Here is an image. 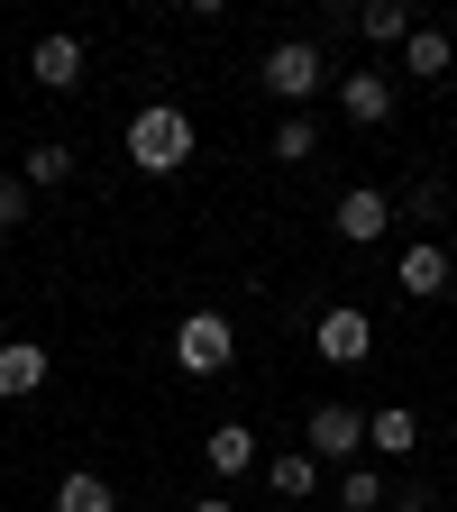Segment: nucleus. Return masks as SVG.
<instances>
[{
    "label": "nucleus",
    "mask_w": 457,
    "mask_h": 512,
    "mask_svg": "<svg viewBox=\"0 0 457 512\" xmlns=\"http://www.w3.org/2000/svg\"><path fill=\"white\" fill-rule=\"evenodd\" d=\"M19 183H28V192L74 183V147H28V156H19Z\"/></svg>",
    "instance_id": "17"
},
{
    "label": "nucleus",
    "mask_w": 457,
    "mask_h": 512,
    "mask_svg": "<svg viewBox=\"0 0 457 512\" xmlns=\"http://www.w3.org/2000/svg\"><path fill=\"white\" fill-rule=\"evenodd\" d=\"M0 147H10V138H0Z\"/></svg>",
    "instance_id": "23"
},
{
    "label": "nucleus",
    "mask_w": 457,
    "mask_h": 512,
    "mask_svg": "<svg viewBox=\"0 0 457 512\" xmlns=\"http://www.w3.org/2000/svg\"><path fill=\"white\" fill-rule=\"evenodd\" d=\"M366 448H375V458H412V448H421V421L403 403H384V412H366Z\"/></svg>",
    "instance_id": "12"
},
{
    "label": "nucleus",
    "mask_w": 457,
    "mask_h": 512,
    "mask_svg": "<svg viewBox=\"0 0 457 512\" xmlns=\"http://www.w3.org/2000/svg\"><path fill=\"white\" fill-rule=\"evenodd\" d=\"M412 28H421L412 0H366V10H357V37L366 46H412Z\"/></svg>",
    "instance_id": "11"
},
{
    "label": "nucleus",
    "mask_w": 457,
    "mask_h": 512,
    "mask_svg": "<svg viewBox=\"0 0 457 512\" xmlns=\"http://www.w3.org/2000/svg\"><path fill=\"white\" fill-rule=\"evenodd\" d=\"M339 503L348 512H384V467H348L339 476Z\"/></svg>",
    "instance_id": "19"
},
{
    "label": "nucleus",
    "mask_w": 457,
    "mask_h": 512,
    "mask_svg": "<svg viewBox=\"0 0 457 512\" xmlns=\"http://www.w3.org/2000/svg\"><path fill=\"white\" fill-rule=\"evenodd\" d=\"M128 165H138V174H183L192 165V119L174 110V101H147L138 119H128Z\"/></svg>",
    "instance_id": "1"
},
{
    "label": "nucleus",
    "mask_w": 457,
    "mask_h": 512,
    "mask_svg": "<svg viewBox=\"0 0 457 512\" xmlns=\"http://www.w3.org/2000/svg\"><path fill=\"white\" fill-rule=\"evenodd\" d=\"M55 512H119V494H110V485H101L92 467H74V476L55 485Z\"/></svg>",
    "instance_id": "18"
},
{
    "label": "nucleus",
    "mask_w": 457,
    "mask_h": 512,
    "mask_svg": "<svg viewBox=\"0 0 457 512\" xmlns=\"http://www.w3.org/2000/svg\"><path fill=\"white\" fill-rule=\"evenodd\" d=\"M202 458H211V476H247V467H256V430H247V421H220V430L202 439Z\"/></svg>",
    "instance_id": "13"
},
{
    "label": "nucleus",
    "mask_w": 457,
    "mask_h": 512,
    "mask_svg": "<svg viewBox=\"0 0 457 512\" xmlns=\"http://www.w3.org/2000/svg\"><path fill=\"white\" fill-rule=\"evenodd\" d=\"M256 83H266L284 110H302L320 83H330V55H320L311 37H275V46H266V64H256Z\"/></svg>",
    "instance_id": "3"
},
{
    "label": "nucleus",
    "mask_w": 457,
    "mask_h": 512,
    "mask_svg": "<svg viewBox=\"0 0 457 512\" xmlns=\"http://www.w3.org/2000/svg\"><path fill=\"white\" fill-rule=\"evenodd\" d=\"M266 156H275V165H311V156H320V128H311L302 110H284L275 138H266Z\"/></svg>",
    "instance_id": "16"
},
{
    "label": "nucleus",
    "mask_w": 457,
    "mask_h": 512,
    "mask_svg": "<svg viewBox=\"0 0 457 512\" xmlns=\"http://www.w3.org/2000/svg\"><path fill=\"white\" fill-rule=\"evenodd\" d=\"M394 284H403L412 302H439V293L457 284V256H448L439 238H412V247H403V266H394Z\"/></svg>",
    "instance_id": "6"
},
{
    "label": "nucleus",
    "mask_w": 457,
    "mask_h": 512,
    "mask_svg": "<svg viewBox=\"0 0 457 512\" xmlns=\"http://www.w3.org/2000/svg\"><path fill=\"white\" fill-rule=\"evenodd\" d=\"M46 366H55V357H46L37 339H10V348H0V403H28L37 384H46Z\"/></svg>",
    "instance_id": "9"
},
{
    "label": "nucleus",
    "mask_w": 457,
    "mask_h": 512,
    "mask_svg": "<svg viewBox=\"0 0 457 512\" xmlns=\"http://www.w3.org/2000/svg\"><path fill=\"white\" fill-rule=\"evenodd\" d=\"M302 448H311L320 467H330V458H357V448H366V412L320 403V412H311V430H302Z\"/></svg>",
    "instance_id": "7"
},
{
    "label": "nucleus",
    "mask_w": 457,
    "mask_h": 512,
    "mask_svg": "<svg viewBox=\"0 0 457 512\" xmlns=\"http://www.w3.org/2000/svg\"><path fill=\"white\" fill-rule=\"evenodd\" d=\"M192 512H238V503H229V494H202V503H192Z\"/></svg>",
    "instance_id": "21"
},
{
    "label": "nucleus",
    "mask_w": 457,
    "mask_h": 512,
    "mask_svg": "<svg viewBox=\"0 0 457 512\" xmlns=\"http://www.w3.org/2000/svg\"><path fill=\"white\" fill-rule=\"evenodd\" d=\"M339 110H348L357 128H384V119H394V74H348V83H339Z\"/></svg>",
    "instance_id": "10"
},
{
    "label": "nucleus",
    "mask_w": 457,
    "mask_h": 512,
    "mask_svg": "<svg viewBox=\"0 0 457 512\" xmlns=\"http://www.w3.org/2000/svg\"><path fill=\"white\" fill-rule=\"evenodd\" d=\"M330 229H339L348 247H375L384 229H394V192H375V183H348V192H339V211H330Z\"/></svg>",
    "instance_id": "5"
},
{
    "label": "nucleus",
    "mask_w": 457,
    "mask_h": 512,
    "mask_svg": "<svg viewBox=\"0 0 457 512\" xmlns=\"http://www.w3.org/2000/svg\"><path fill=\"white\" fill-rule=\"evenodd\" d=\"M0 348H10V330H0Z\"/></svg>",
    "instance_id": "22"
},
{
    "label": "nucleus",
    "mask_w": 457,
    "mask_h": 512,
    "mask_svg": "<svg viewBox=\"0 0 457 512\" xmlns=\"http://www.w3.org/2000/svg\"><path fill=\"white\" fill-rule=\"evenodd\" d=\"M19 220H28V183L0 174V229H19Z\"/></svg>",
    "instance_id": "20"
},
{
    "label": "nucleus",
    "mask_w": 457,
    "mask_h": 512,
    "mask_svg": "<svg viewBox=\"0 0 457 512\" xmlns=\"http://www.w3.org/2000/svg\"><path fill=\"white\" fill-rule=\"evenodd\" d=\"M311 348H320V366H366V348H375V320L357 311V302H330L311 320Z\"/></svg>",
    "instance_id": "4"
},
{
    "label": "nucleus",
    "mask_w": 457,
    "mask_h": 512,
    "mask_svg": "<svg viewBox=\"0 0 457 512\" xmlns=\"http://www.w3.org/2000/svg\"><path fill=\"white\" fill-rule=\"evenodd\" d=\"M266 485L284 503H302V494H320V458H311V448H284V458H266Z\"/></svg>",
    "instance_id": "14"
},
{
    "label": "nucleus",
    "mask_w": 457,
    "mask_h": 512,
    "mask_svg": "<svg viewBox=\"0 0 457 512\" xmlns=\"http://www.w3.org/2000/svg\"><path fill=\"white\" fill-rule=\"evenodd\" d=\"M448 64H457V37H448V28H412V46H403V74H430V83H439Z\"/></svg>",
    "instance_id": "15"
},
{
    "label": "nucleus",
    "mask_w": 457,
    "mask_h": 512,
    "mask_svg": "<svg viewBox=\"0 0 457 512\" xmlns=\"http://www.w3.org/2000/svg\"><path fill=\"white\" fill-rule=\"evenodd\" d=\"M28 74H37L46 92H74V83H83V37H64V28L37 37V46H28Z\"/></svg>",
    "instance_id": "8"
},
{
    "label": "nucleus",
    "mask_w": 457,
    "mask_h": 512,
    "mask_svg": "<svg viewBox=\"0 0 457 512\" xmlns=\"http://www.w3.org/2000/svg\"><path fill=\"white\" fill-rule=\"evenodd\" d=\"M174 366H183L192 384L229 375V366H238V320H229V311H183V330H174Z\"/></svg>",
    "instance_id": "2"
}]
</instances>
